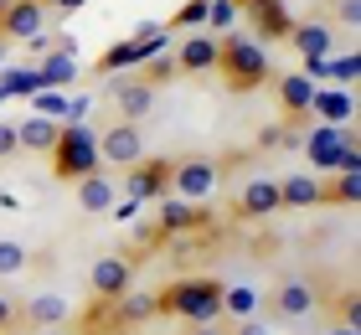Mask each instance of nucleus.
<instances>
[{
    "mask_svg": "<svg viewBox=\"0 0 361 335\" xmlns=\"http://www.w3.org/2000/svg\"><path fill=\"white\" fill-rule=\"evenodd\" d=\"M88 109H93V98H88V93L68 98V114H62V124H83V119H88Z\"/></svg>",
    "mask_w": 361,
    "mask_h": 335,
    "instance_id": "obj_35",
    "label": "nucleus"
},
{
    "mask_svg": "<svg viewBox=\"0 0 361 335\" xmlns=\"http://www.w3.org/2000/svg\"><path fill=\"white\" fill-rule=\"evenodd\" d=\"M196 227H207V201H180V196L160 201V232H196Z\"/></svg>",
    "mask_w": 361,
    "mask_h": 335,
    "instance_id": "obj_18",
    "label": "nucleus"
},
{
    "mask_svg": "<svg viewBox=\"0 0 361 335\" xmlns=\"http://www.w3.org/2000/svg\"><path fill=\"white\" fill-rule=\"evenodd\" d=\"M341 315H346V325H351V330H361V305H356V294L341 299Z\"/></svg>",
    "mask_w": 361,
    "mask_h": 335,
    "instance_id": "obj_40",
    "label": "nucleus"
},
{
    "mask_svg": "<svg viewBox=\"0 0 361 335\" xmlns=\"http://www.w3.org/2000/svg\"><path fill=\"white\" fill-rule=\"evenodd\" d=\"M300 145H305V160L315 165V171H336L341 155H346V145H351V129L346 124H320V129H310Z\"/></svg>",
    "mask_w": 361,
    "mask_h": 335,
    "instance_id": "obj_7",
    "label": "nucleus"
},
{
    "mask_svg": "<svg viewBox=\"0 0 361 335\" xmlns=\"http://www.w3.org/2000/svg\"><path fill=\"white\" fill-rule=\"evenodd\" d=\"M258 305H264V294H258L253 284H222V315H233V320H253Z\"/></svg>",
    "mask_w": 361,
    "mask_h": 335,
    "instance_id": "obj_26",
    "label": "nucleus"
},
{
    "mask_svg": "<svg viewBox=\"0 0 361 335\" xmlns=\"http://www.w3.org/2000/svg\"><path fill=\"white\" fill-rule=\"evenodd\" d=\"M320 83H310L305 73H284V83H279V98H284V114L289 119H300V114H310V98H315Z\"/></svg>",
    "mask_w": 361,
    "mask_h": 335,
    "instance_id": "obj_25",
    "label": "nucleus"
},
{
    "mask_svg": "<svg viewBox=\"0 0 361 335\" xmlns=\"http://www.w3.org/2000/svg\"><path fill=\"white\" fill-rule=\"evenodd\" d=\"M73 186H78V207H83V212H109L114 201H119V191H114V181H109L104 171H93V176H78Z\"/></svg>",
    "mask_w": 361,
    "mask_h": 335,
    "instance_id": "obj_20",
    "label": "nucleus"
},
{
    "mask_svg": "<svg viewBox=\"0 0 361 335\" xmlns=\"http://www.w3.org/2000/svg\"><path fill=\"white\" fill-rule=\"evenodd\" d=\"M166 31H207V0H186Z\"/></svg>",
    "mask_w": 361,
    "mask_h": 335,
    "instance_id": "obj_32",
    "label": "nucleus"
},
{
    "mask_svg": "<svg viewBox=\"0 0 361 335\" xmlns=\"http://www.w3.org/2000/svg\"><path fill=\"white\" fill-rule=\"evenodd\" d=\"M0 335H21V330H0Z\"/></svg>",
    "mask_w": 361,
    "mask_h": 335,
    "instance_id": "obj_49",
    "label": "nucleus"
},
{
    "mask_svg": "<svg viewBox=\"0 0 361 335\" xmlns=\"http://www.w3.org/2000/svg\"><path fill=\"white\" fill-rule=\"evenodd\" d=\"M315 305H320V294H315L310 279H289V284H279V294H274L279 320H305V315H315Z\"/></svg>",
    "mask_w": 361,
    "mask_h": 335,
    "instance_id": "obj_11",
    "label": "nucleus"
},
{
    "mask_svg": "<svg viewBox=\"0 0 361 335\" xmlns=\"http://www.w3.org/2000/svg\"><path fill=\"white\" fill-rule=\"evenodd\" d=\"M98 160L119 165V171H129L135 160H145V134H140V124H129V119L109 124L104 134H98Z\"/></svg>",
    "mask_w": 361,
    "mask_h": 335,
    "instance_id": "obj_6",
    "label": "nucleus"
},
{
    "mask_svg": "<svg viewBox=\"0 0 361 335\" xmlns=\"http://www.w3.org/2000/svg\"><path fill=\"white\" fill-rule=\"evenodd\" d=\"M6 52H11V47H6V37H0V67H6Z\"/></svg>",
    "mask_w": 361,
    "mask_h": 335,
    "instance_id": "obj_46",
    "label": "nucleus"
},
{
    "mask_svg": "<svg viewBox=\"0 0 361 335\" xmlns=\"http://www.w3.org/2000/svg\"><path fill=\"white\" fill-rule=\"evenodd\" d=\"M243 11L253 16V26H258L264 42H284L289 26H294V16L284 11V0H243Z\"/></svg>",
    "mask_w": 361,
    "mask_h": 335,
    "instance_id": "obj_13",
    "label": "nucleus"
},
{
    "mask_svg": "<svg viewBox=\"0 0 361 335\" xmlns=\"http://www.w3.org/2000/svg\"><path fill=\"white\" fill-rule=\"evenodd\" d=\"M114 104H119V114L129 124H140L145 114L155 109V88L145 78H119V83H114Z\"/></svg>",
    "mask_w": 361,
    "mask_h": 335,
    "instance_id": "obj_15",
    "label": "nucleus"
},
{
    "mask_svg": "<svg viewBox=\"0 0 361 335\" xmlns=\"http://www.w3.org/2000/svg\"><path fill=\"white\" fill-rule=\"evenodd\" d=\"M26 263H31V253H26V243H16V238H0V279L21 274Z\"/></svg>",
    "mask_w": 361,
    "mask_h": 335,
    "instance_id": "obj_31",
    "label": "nucleus"
},
{
    "mask_svg": "<svg viewBox=\"0 0 361 335\" xmlns=\"http://www.w3.org/2000/svg\"><path fill=\"white\" fill-rule=\"evenodd\" d=\"M310 114H315L320 124H351L356 119V98L346 93V88H315V98H310Z\"/></svg>",
    "mask_w": 361,
    "mask_h": 335,
    "instance_id": "obj_17",
    "label": "nucleus"
},
{
    "mask_svg": "<svg viewBox=\"0 0 361 335\" xmlns=\"http://www.w3.org/2000/svg\"><path fill=\"white\" fill-rule=\"evenodd\" d=\"M109 310H114V320H119V325H145L150 315H160L155 310V294H135V289H124L119 299H109Z\"/></svg>",
    "mask_w": 361,
    "mask_h": 335,
    "instance_id": "obj_24",
    "label": "nucleus"
},
{
    "mask_svg": "<svg viewBox=\"0 0 361 335\" xmlns=\"http://www.w3.org/2000/svg\"><path fill=\"white\" fill-rule=\"evenodd\" d=\"M336 21L341 26H361V0H336Z\"/></svg>",
    "mask_w": 361,
    "mask_h": 335,
    "instance_id": "obj_36",
    "label": "nucleus"
},
{
    "mask_svg": "<svg viewBox=\"0 0 361 335\" xmlns=\"http://www.w3.org/2000/svg\"><path fill=\"white\" fill-rule=\"evenodd\" d=\"M238 212L248 217V222H264V217H274V212H279V181H269V176L248 181V186L238 191Z\"/></svg>",
    "mask_w": 361,
    "mask_h": 335,
    "instance_id": "obj_14",
    "label": "nucleus"
},
{
    "mask_svg": "<svg viewBox=\"0 0 361 335\" xmlns=\"http://www.w3.org/2000/svg\"><path fill=\"white\" fill-rule=\"evenodd\" d=\"M31 335H73L68 325H52V330H31Z\"/></svg>",
    "mask_w": 361,
    "mask_h": 335,
    "instance_id": "obj_42",
    "label": "nucleus"
},
{
    "mask_svg": "<svg viewBox=\"0 0 361 335\" xmlns=\"http://www.w3.org/2000/svg\"><path fill=\"white\" fill-rule=\"evenodd\" d=\"M37 88H47V83L37 78V67H0V93L6 98H26Z\"/></svg>",
    "mask_w": 361,
    "mask_h": 335,
    "instance_id": "obj_27",
    "label": "nucleus"
},
{
    "mask_svg": "<svg viewBox=\"0 0 361 335\" xmlns=\"http://www.w3.org/2000/svg\"><path fill=\"white\" fill-rule=\"evenodd\" d=\"M78 6H88V0H57V11H78Z\"/></svg>",
    "mask_w": 361,
    "mask_h": 335,
    "instance_id": "obj_43",
    "label": "nucleus"
},
{
    "mask_svg": "<svg viewBox=\"0 0 361 335\" xmlns=\"http://www.w3.org/2000/svg\"><path fill=\"white\" fill-rule=\"evenodd\" d=\"M47 31V6L42 0H11V11L0 16V37L6 42H31Z\"/></svg>",
    "mask_w": 361,
    "mask_h": 335,
    "instance_id": "obj_8",
    "label": "nucleus"
},
{
    "mask_svg": "<svg viewBox=\"0 0 361 335\" xmlns=\"http://www.w3.org/2000/svg\"><path fill=\"white\" fill-rule=\"evenodd\" d=\"M42 6H47V11H52V6H57V0H42Z\"/></svg>",
    "mask_w": 361,
    "mask_h": 335,
    "instance_id": "obj_48",
    "label": "nucleus"
},
{
    "mask_svg": "<svg viewBox=\"0 0 361 335\" xmlns=\"http://www.w3.org/2000/svg\"><path fill=\"white\" fill-rule=\"evenodd\" d=\"M238 26V0H207V31H233Z\"/></svg>",
    "mask_w": 361,
    "mask_h": 335,
    "instance_id": "obj_29",
    "label": "nucleus"
},
{
    "mask_svg": "<svg viewBox=\"0 0 361 335\" xmlns=\"http://www.w3.org/2000/svg\"><path fill=\"white\" fill-rule=\"evenodd\" d=\"M289 47L300 57H331L336 31H331V21H294L289 26Z\"/></svg>",
    "mask_w": 361,
    "mask_h": 335,
    "instance_id": "obj_16",
    "label": "nucleus"
},
{
    "mask_svg": "<svg viewBox=\"0 0 361 335\" xmlns=\"http://www.w3.org/2000/svg\"><path fill=\"white\" fill-rule=\"evenodd\" d=\"M160 315H180L191 325H212L222 315V279H176L171 289L155 294Z\"/></svg>",
    "mask_w": 361,
    "mask_h": 335,
    "instance_id": "obj_1",
    "label": "nucleus"
},
{
    "mask_svg": "<svg viewBox=\"0 0 361 335\" xmlns=\"http://www.w3.org/2000/svg\"><path fill=\"white\" fill-rule=\"evenodd\" d=\"M171 78H176V57L160 52V57L145 62V83H150V88H155V83H171Z\"/></svg>",
    "mask_w": 361,
    "mask_h": 335,
    "instance_id": "obj_33",
    "label": "nucleus"
},
{
    "mask_svg": "<svg viewBox=\"0 0 361 335\" xmlns=\"http://www.w3.org/2000/svg\"><path fill=\"white\" fill-rule=\"evenodd\" d=\"M21 315L31 320V330H52V325H68L73 320V305L62 294H31Z\"/></svg>",
    "mask_w": 361,
    "mask_h": 335,
    "instance_id": "obj_19",
    "label": "nucleus"
},
{
    "mask_svg": "<svg viewBox=\"0 0 361 335\" xmlns=\"http://www.w3.org/2000/svg\"><path fill=\"white\" fill-rule=\"evenodd\" d=\"M31 114H42V119H57V124H62V114H68V98H62L57 88H37V93H31Z\"/></svg>",
    "mask_w": 361,
    "mask_h": 335,
    "instance_id": "obj_30",
    "label": "nucleus"
},
{
    "mask_svg": "<svg viewBox=\"0 0 361 335\" xmlns=\"http://www.w3.org/2000/svg\"><path fill=\"white\" fill-rule=\"evenodd\" d=\"M6 11H11V0H0V16H6Z\"/></svg>",
    "mask_w": 361,
    "mask_h": 335,
    "instance_id": "obj_47",
    "label": "nucleus"
},
{
    "mask_svg": "<svg viewBox=\"0 0 361 335\" xmlns=\"http://www.w3.org/2000/svg\"><path fill=\"white\" fill-rule=\"evenodd\" d=\"M47 155H52V176L68 181V186L78 176L104 171V160H98V129H88V124H62L57 129V145L47 150Z\"/></svg>",
    "mask_w": 361,
    "mask_h": 335,
    "instance_id": "obj_2",
    "label": "nucleus"
},
{
    "mask_svg": "<svg viewBox=\"0 0 361 335\" xmlns=\"http://www.w3.org/2000/svg\"><path fill=\"white\" fill-rule=\"evenodd\" d=\"M57 119H42V114H26V119L21 124H16V145H21V150H42V155H47V150H52L57 145Z\"/></svg>",
    "mask_w": 361,
    "mask_h": 335,
    "instance_id": "obj_21",
    "label": "nucleus"
},
{
    "mask_svg": "<svg viewBox=\"0 0 361 335\" xmlns=\"http://www.w3.org/2000/svg\"><path fill=\"white\" fill-rule=\"evenodd\" d=\"M16 150H21V145H16V124H6V119H0V160H11Z\"/></svg>",
    "mask_w": 361,
    "mask_h": 335,
    "instance_id": "obj_37",
    "label": "nucleus"
},
{
    "mask_svg": "<svg viewBox=\"0 0 361 335\" xmlns=\"http://www.w3.org/2000/svg\"><path fill=\"white\" fill-rule=\"evenodd\" d=\"M356 191H361V176H356V171H341L331 186H320V201H336V207H356Z\"/></svg>",
    "mask_w": 361,
    "mask_h": 335,
    "instance_id": "obj_28",
    "label": "nucleus"
},
{
    "mask_svg": "<svg viewBox=\"0 0 361 335\" xmlns=\"http://www.w3.org/2000/svg\"><path fill=\"white\" fill-rule=\"evenodd\" d=\"M109 212L119 217V222H135V217H140V201H135V196H129V201H114Z\"/></svg>",
    "mask_w": 361,
    "mask_h": 335,
    "instance_id": "obj_39",
    "label": "nucleus"
},
{
    "mask_svg": "<svg viewBox=\"0 0 361 335\" xmlns=\"http://www.w3.org/2000/svg\"><path fill=\"white\" fill-rule=\"evenodd\" d=\"M325 335H361V330H351V325H341V330H325Z\"/></svg>",
    "mask_w": 361,
    "mask_h": 335,
    "instance_id": "obj_44",
    "label": "nucleus"
},
{
    "mask_svg": "<svg viewBox=\"0 0 361 335\" xmlns=\"http://www.w3.org/2000/svg\"><path fill=\"white\" fill-rule=\"evenodd\" d=\"M212 67H217V37L186 31V42L176 47V73H212Z\"/></svg>",
    "mask_w": 361,
    "mask_h": 335,
    "instance_id": "obj_12",
    "label": "nucleus"
},
{
    "mask_svg": "<svg viewBox=\"0 0 361 335\" xmlns=\"http://www.w3.org/2000/svg\"><path fill=\"white\" fill-rule=\"evenodd\" d=\"M279 207H289V212L320 207V181H315V176H289V181H279Z\"/></svg>",
    "mask_w": 361,
    "mask_h": 335,
    "instance_id": "obj_22",
    "label": "nucleus"
},
{
    "mask_svg": "<svg viewBox=\"0 0 361 335\" xmlns=\"http://www.w3.org/2000/svg\"><path fill=\"white\" fill-rule=\"evenodd\" d=\"M88 284H93V294H98V299H119L129 284H135V263L119 258V253H109V258H98V263H93Z\"/></svg>",
    "mask_w": 361,
    "mask_h": 335,
    "instance_id": "obj_10",
    "label": "nucleus"
},
{
    "mask_svg": "<svg viewBox=\"0 0 361 335\" xmlns=\"http://www.w3.org/2000/svg\"><path fill=\"white\" fill-rule=\"evenodd\" d=\"M217 67L227 73L233 93H248L258 83H269V57L253 37H217Z\"/></svg>",
    "mask_w": 361,
    "mask_h": 335,
    "instance_id": "obj_3",
    "label": "nucleus"
},
{
    "mask_svg": "<svg viewBox=\"0 0 361 335\" xmlns=\"http://www.w3.org/2000/svg\"><path fill=\"white\" fill-rule=\"evenodd\" d=\"M238 335H269V325L253 315V320H238Z\"/></svg>",
    "mask_w": 361,
    "mask_h": 335,
    "instance_id": "obj_41",
    "label": "nucleus"
},
{
    "mask_svg": "<svg viewBox=\"0 0 361 335\" xmlns=\"http://www.w3.org/2000/svg\"><path fill=\"white\" fill-rule=\"evenodd\" d=\"M37 78L47 83V88H68V83H78V57L73 52H42V62H37Z\"/></svg>",
    "mask_w": 361,
    "mask_h": 335,
    "instance_id": "obj_23",
    "label": "nucleus"
},
{
    "mask_svg": "<svg viewBox=\"0 0 361 335\" xmlns=\"http://www.w3.org/2000/svg\"><path fill=\"white\" fill-rule=\"evenodd\" d=\"M16 315H21V310H16V299L0 294V330H16Z\"/></svg>",
    "mask_w": 361,
    "mask_h": 335,
    "instance_id": "obj_38",
    "label": "nucleus"
},
{
    "mask_svg": "<svg viewBox=\"0 0 361 335\" xmlns=\"http://www.w3.org/2000/svg\"><path fill=\"white\" fill-rule=\"evenodd\" d=\"M160 52H171V31H155V37H145V42H114L104 57H98V73H129V67H145L150 57Z\"/></svg>",
    "mask_w": 361,
    "mask_h": 335,
    "instance_id": "obj_5",
    "label": "nucleus"
},
{
    "mask_svg": "<svg viewBox=\"0 0 361 335\" xmlns=\"http://www.w3.org/2000/svg\"><path fill=\"white\" fill-rule=\"evenodd\" d=\"M238 6H243V0H238Z\"/></svg>",
    "mask_w": 361,
    "mask_h": 335,
    "instance_id": "obj_50",
    "label": "nucleus"
},
{
    "mask_svg": "<svg viewBox=\"0 0 361 335\" xmlns=\"http://www.w3.org/2000/svg\"><path fill=\"white\" fill-rule=\"evenodd\" d=\"M217 176H222V165L207 160V155L176 160V165H171V191H176L180 201H207L212 191H217Z\"/></svg>",
    "mask_w": 361,
    "mask_h": 335,
    "instance_id": "obj_4",
    "label": "nucleus"
},
{
    "mask_svg": "<svg viewBox=\"0 0 361 335\" xmlns=\"http://www.w3.org/2000/svg\"><path fill=\"white\" fill-rule=\"evenodd\" d=\"M325 83H346V88H351V83H356V57H351V52H346V57H331Z\"/></svg>",
    "mask_w": 361,
    "mask_h": 335,
    "instance_id": "obj_34",
    "label": "nucleus"
},
{
    "mask_svg": "<svg viewBox=\"0 0 361 335\" xmlns=\"http://www.w3.org/2000/svg\"><path fill=\"white\" fill-rule=\"evenodd\" d=\"M171 165L176 160H135L129 165V196L135 201H160L171 191Z\"/></svg>",
    "mask_w": 361,
    "mask_h": 335,
    "instance_id": "obj_9",
    "label": "nucleus"
},
{
    "mask_svg": "<svg viewBox=\"0 0 361 335\" xmlns=\"http://www.w3.org/2000/svg\"><path fill=\"white\" fill-rule=\"evenodd\" d=\"M191 335H222V330H212V325H196V330H191Z\"/></svg>",
    "mask_w": 361,
    "mask_h": 335,
    "instance_id": "obj_45",
    "label": "nucleus"
}]
</instances>
